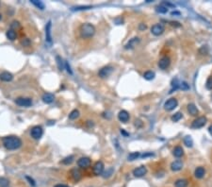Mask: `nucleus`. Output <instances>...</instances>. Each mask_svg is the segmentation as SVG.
I'll return each instance as SVG.
<instances>
[{"label":"nucleus","instance_id":"obj_1","mask_svg":"<svg viewBox=\"0 0 212 187\" xmlns=\"http://www.w3.org/2000/svg\"><path fill=\"white\" fill-rule=\"evenodd\" d=\"M3 145L9 150H15L22 146V140L17 136H6L3 138Z\"/></svg>","mask_w":212,"mask_h":187},{"label":"nucleus","instance_id":"obj_2","mask_svg":"<svg viewBox=\"0 0 212 187\" xmlns=\"http://www.w3.org/2000/svg\"><path fill=\"white\" fill-rule=\"evenodd\" d=\"M79 34L81 38L83 39H89L91 38L95 34V28L93 25L90 23H84L82 24L79 28Z\"/></svg>","mask_w":212,"mask_h":187},{"label":"nucleus","instance_id":"obj_3","mask_svg":"<svg viewBox=\"0 0 212 187\" xmlns=\"http://www.w3.org/2000/svg\"><path fill=\"white\" fill-rule=\"evenodd\" d=\"M45 43L49 47L53 45L52 38V21L49 20L45 26Z\"/></svg>","mask_w":212,"mask_h":187},{"label":"nucleus","instance_id":"obj_4","mask_svg":"<svg viewBox=\"0 0 212 187\" xmlns=\"http://www.w3.org/2000/svg\"><path fill=\"white\" fill-rule=\"evenodd\" d=\"M114 71V68L110 66V65H107L104 66L103 68H101L98 72V76L101 78V79H106V78L109 77L112 74V72Z\"/></svg>","mask_w":212,"mask_h":187},{"label":"nucleus","instance_id":"obj_5","mask_svg":"<svg viewBox=\"0 0 212 187\" xmlns=\"http://www.w3.org/2000/svg\"><path fill=\"white\" fill-rule=\"evenodd\" d=\"M177 105H178V101H177L176 98H170V99L167 100L165 103H164V109L167 111V112H171L174 110Z\"/></svg>","mask_w":212,"mask_h":187},{"label":"nucleus","instance_id":"obj_6","mask_svg":"<svg viewBox=\"0 0 212 187\" xmlns=\"http://www.w3.org/2000/svg\"><path fill=\"white\" fill-rule=\"evenodd\" d=\"M30 134H31V137L33 139H35V140H39L43 134V128L41 127V126H35V127H33L31 129V132H30Z\"/></svg>","mask_w":212,"mask_h":187},{"label":"nucleus","instance_id":"obj_7","mask_svg":"<svg viewBox=\"0 0 212 187\" xmlns=\"http://www.w3.org/2000/svg\"><path fill=\"white\" fill-rule=\"evenodd\" d=\"M15 103L20 107H30L32 105V100L26 97H18L16 98Z\"/></svg>","mask_w":212,"mask_h":187},{"label":"nucleus","instance_id":"obj_8","mask_svg":"<svg viewBox=\"0 0 212 187\" xmlns=\"http://www.w3.org/2000/svg\"><path fill=\"white\" fill-rule=\"evenodd\" d=\"M206 123H207V117L200 116L192 122L191 127L194 128V129H200V128H203L204 126L206 125Z\"/></svg>","mask_w":212,"mask_h":187},{"label":"nucleus","instance_id":"obj_9","mask_svg":"<svg viewBox=\"0 0 212 187\" xmlns=\"http://www.w3.org/2000/svg\"><path fill=\"white\" fill-rule=\"evenodd\" d=\"M104 169H105V165L103 164V162L98 161L95 163V165H93V173L95 176H100L104 173Z\"/></svg>","mask_w":212,"mask_h":187},{"label":"nucleus","instance_id":"obj_10","mask_svg":"<svg viewBox=\"0 0 212 187\" xmlns=\"http://www.w3.org/2000/svg\"><path fill=\"white\" fill-rule=\"evenodd\" d=\"M164 30H165V28H164V26L162 24H156V25H154L151 28V32L155 36L161 35L164 32Z\"/></svg>","mask_w":212,"mask_h":187},{"label":"nucleus","instance_id":"obj_11","mask_svg":"<svg viewBox=\"0 0 212 187\" xmlns=\"http://www.w3.org/2000/svg\"><path fill=\"white\" fill-rule=\"evenodd\" d=\"M146 173H147V168L144 165H141L133 170V175H134L136 178H142V177L144 176Z\"/></svg>","mask_w":212,"mask_h":187},{"label":"nucleus","instance_id":"obj_12","mask_svg":"<svg viewBox=\"0 0 212 187\" xmlns=\"http://www.w3.org/2000/svg\"><path fill=\"white\" fill-rule=\"evenodd\" d=\"M170 64H171L170 58L167 57V56H164V57H162L161 59L159 60V62H158V67L160 68V69L165 70V69H167V68L170 66Z\"/></svg>","mask_w":212,"mask_h":187},{"label":"nucleus","instance_id":"obj_13","mask_svg":"<svg viewBox=\"0 0 212 187\" xmlns=\"http://www.w3.org/2000/svg\"><path fill=\"white\" fill-rule=\"evenodd\" d=\"M91 161L89 157H82L77 161V165L81 168H87L91 165Z\"/></svg>","mask_w":212,"mask_h":187},{"label":"nucleus","instance_id":"obj_14","mask_svg":"<svg viewBox=\"0 0 212 187\" xmlns=\"http://www.w3.org/2000/svg\"><path fill=\"white\" fill-rule=\"evenodd\" d=\"M140 38L139 37H134V38H132V39H130L127 42V44H126V45L125 46V49H132V48H134L135 46H137V45H138V44L140 43Z\"/></svg>","mask_w":212,"mask_h":187},{"label":"nucleus","instance_id":"obj_15","mask_svg":"<svg viewBox=\"0 0 212 187\" xmlns=\"http://www.w3.org/2000/svg\"><path fill=\"white\" fill-rule=\"evenodd\" d=\"M182 168H183V162L181 160H176V161H174L171 164V169L174 172L179 171Z\"/></svg>","mask_w":212,"mask_h":187},{"label":"nucleus","instance_id":"obj_16","mask_svg":"<svg viewBox=\"0 0 212 187\" xmlns=\"http://www.w3.org/2000/svg\"><path fill=\"white\" fill-rule=\"evenodd\" d=\"M118 118H119L120 121L123 122V123H126V122L129 120L130 116H129V114L127 113V112L123 110L118 114Z\"/></svg>","mask_w":212,"mask_h":187},{"label":"nucleus","instance_id":"obj_17","mask_svg":"<svg viewBox=\"0 0 212 187\" xmlns=\"http://www.w3.org/2000/svg\"><path fill=\"white\" fill-rule=\"evenodd\" d=\"M0 80L2 81H5V82H9L13 80V75L9 72H2L0 74Z\"/></svg>","mask_w":212,"mask_h":187},{"label":"nucleus","instance_id":"obj_18","mask_svg":"<svg viewBox=\"0 0 212 187\" xmlns=\"http://www.w3.org/2000/svg\"><path fill=\"white\" fill-rule=\"evenodd\" d=\"M43 101L44 102V103L46 104H50L52 103V102L55 100V97L53 94H50V93H45L43 95V97H42Z\"/></svg>","mask_w":212,"mask_h":187},{"label":"nucleus","instance_id":"obj_19","mask_svg":"<svg viewBox=\"0 0 212 187\" xmlns=\"http://www.w3.org/2000/svg\"><path fill=\"white\" fill-rule=\"evenodd\" d=\"M188 111H189V113L191 115H193V116H196V115L198 114V113H199L197 107L193 103H190L189 105H188Z\"/></svg>","mask_w":212,"mask_h":187},{"label":"nucleus","instance_id":"obj_20","mask_svg":"<svg viewBox=\"0 0 212 187\" xmlns=\"http://www.w3.org/2000/svg\"><path fill=\"white\" fill-rule=\"evenodd\" d=\"M173 154L174 157H176V158H181V157H182V156L184 155V150H183V148H181L180 146H177V147L174 148L173 151Z\"/></svg>","mask_w":212,"mask_h":187},{"label":"nucleus","instance_id":"obj_21","mask_svg":"<svg viewBox=\"0 0 212 187\" xmlns=\"http://www.w3.org/2000/svg\"><path fill=\"white\" fill-rule=\"evenodd\" d=\"M206 174V170H205L204 167H202V166H199V167H197L195 169V172H194V175L197 179H202L203 177Z\"/></svg>","mask_w":212,"mask_h":187},{"label":"nucleus","instance_id":"obj_22","mask_svg":"<svg viewBox=\"0 0 212 187\" xmlns=\"http://www.w3.org/2000/svg\"><path fill=\"white\" fill-rule=\"evenodd\" d=\"M71 176L75 181L78 182L81 179V173L78 169H72L71 170Z\"/></svg>","mask_w":212,"mask_h":187},{"label":"nucleus","instance_id":"obj_23","mask_svg":"<svg viewBox=\"0 0 212 187\" xmlns=\"http://www.w3.org/2000/svg\"><path fill=\"white\" fill-rule=\"evenodd\" d=\"M189 184V182L185 179H179L174 182V186L175 187H187Z\"/></svg>","mask_w":212,"mask_h":187},{"label":"nucleus","instance_id":"obj_24","mask_svg":"<svg viewBox=\"0 0 212 187\" xmlns=\"http://www.w3.org/2000/svg\"><path fill=\"white\" fill-rule=\"evenodd\" d=\"M6 36H7V38H8L9 40H11V41H14V40L16 39V37H17L15 30H13V29H9L8 31H7Z\"/></svg>","mask_w":212,"mask_h":187},{"label":"nucleus","instance_id":"obj_25","mask_svg":"<svg viewBox=\"0 0 212 187\" xmlns=\"http://www.w3.org/2000/svg\"><path fill=\"white\" fill-rule=\"evenodd\" d=\"M56 60H57V64H58V67H59V70L63 71V69L65 68V62H63L62 59H61L60 56H57Z\"/></svg>","mask_w":212,"mask_h":187},{"label":"nucleus","instance_id":"obj_26","mask_svg":"<svg viewBox=\"0 0 212 187\" xmlns=\"http://www.w3.org/2000/svg\"><path fill=\"white\" fill-rule=\"evenodd\" d=\"M184 144H185L188 148H192L193 146V140L192 138H191V136L190 135H187L184 137Z\"/></svg>","mask_w":212,"mask_h":187},{"label":"nucleus","instance_id":"obj_27","mask_svg":"<svg viewBox=\"0 0 212 187\" xmlns=\"http://www.w3.org/2000/svg\"><path fill=\"white\" fill-rule=\"evenodd\" d=\"M156 74L153 72V71H147L144 74H143V78L146 80H154V78H155Z\"/></svg>","mask_w":212,"mask_h":187},{"label":"nucleus","instance_id":"obj_28","mask_svg":"<svg viewBox=\"0 0 212 187\" xmlns=\"http://www.w3.org/2000/svg\"><path fill=\"white\" fill-rule=\"evenodd\" d=\"M30 2H31L35 7H37L38 9L42 10V11H43V10H44V8H45V6H44L43 1H38V0H31Z\"/></svg>","mask_w":212,"mask_h":187},{"label":"nucleus","instance_id":"obj_29","mask_svg":"<svg viewBox=\"0 0 212 187\" xmlns=\"http://www.w3.org/2000/svg\"><path fill=\"white\" fill-rule=\"evenodd\" d=\"M78 117H79V112L77 110H73L69 114V119H71V120H76Z\"/></svg>","mask_w":212,"mask_h":187},{"label":"nucleus","instance_id":"obj_30","mask_svg":"<svg viewBox=\"0 0 212 187\" xmlns=\"http://www.w3.org/2000/svg\"><path fill=\"white\" fill-rule=\"evenodd\" d=\"M178 88H180V83L178 82V80H177V79L173 80V82H172V90L170 91V93H173V91L177 90Z\"/></svg>","mask_w":212,"mask_h":187},{"label":"nucleus","instance_id":"obj_31","mask_svg":"<svg viewBox=\"0 0 212 187\" xmlns=\"http://www.w3.org/2000/svg\"><path fill=\"white\" fill-rule=\"evenodd\" d=\"M0 187H11L9 182L8 179L6 178H0Z\"/></svg>","mask_w":212,"mask_h":187},{"label":"nucleus","instance_id":"obj_32","mask_svg":"<svg viewBox=\"0 0 212 187\" xmlns=\"http://www.w3.org/2000/svg\"><path fill=\"white\" fill-rule=\"evenodd\" d=\"M140 156H141L140 152H132L127 156V159H128V161H134V160L138 159Z\"/></svg>","mask_w":212,"mask_h":187},{"label":"nucleus","instance_id":"obj_33","mask_svg":"<svg viewBox=\"0 0 212 187\" xmlns=\"http://www.w3.org/2000/svg\"><path fill=\"white\" fill-rule=\"evenodd\" d=\"M74 159H75V157L73 155H71V156H68V157H66L65 159H63L62 160V164L63 165H71L72 163L74 162Z\"/></svg>","mask_w":212,"mask_h":187},{"label":"nucleus","instance_id":"obj_34","mask_svg":"<svg viewBox=\"0 0 212 187\" xmlns=\"http://www.w3.org/2000/svg\"><path fill=\"white\" fill-rule=\"evenodd\" d=\"M156 11L158 12V13H166L167 12H168V8H166L165 6L161 4V5H159V6L156 7Z\"/></svg>","mask_w":212,"mask_h":187},{"label":"nucleus","instance_id":"obj_35","mask_svg":"<svg viewBox=\"0 0 212 187\" xmlns=\"http://www.w3.org/2000/svg\"><path fill=\"white\" fill-rule=\"evenodd\" d=\"M182 117H183L182 113H180V112H178V113H175V114H174L173 115V116H172V120H173V122H177V121H179Z\"/></svg>","mask_w":212,"mask_h":187},{"label":"nucleus","instance_id":"obj_36","mask_svg":"<svg viewBox=\"0 0 212 187\" xmlns=\"http://www.w3.org/2000/svg\"><path fill=\"white\" fill-rule=\"evenodd\" d=\"M91 9V6H79V7H76V8H73L72 11H85V10H89Z\"/></svg>","mask_w":212,"mask_h":187},{"label":"nucleus","instance_id":"obj_37","mask_svg":"<svg viewBox=\"0 0 212 187\" xmlns=\"http://www.w3.org/2000/svg\"><path fill=\"white\" fill-rule=\"evenodd\" d=\"M112 174H113V168L110 167V168H108L107 171H105L103 173V177L106 179V178H108V177H110Z\"/></svg>","mask_w":212,"mask_h":187},{"label":"nucleus","instance_id":"obj_38","mask_svg":"<svg viewBox=\"0 0 212 187\" xmlns=\"http://www.w3.org/2000/svg\"><path fill=\"white\" fill-rule=\"evenodd\" d=\"M206 87L208 90H212V77H209L206 82Z\"/></svg>","mask_w":212,"mask_h":187},{"label":"nucleus","instance_id":"obj_39","mask_svg":"<svg viewBox=\"0 0 212 187\" xmlns=\"http://www.w3.org/2000/svg\"><path fill=\"white\" fill-rule=\"evenodd\" d=\"M180 88L182 90H185V91H187V90H190V85L188 84L186 81H182V82L180 83Z\"/></svg>","mask_w":212,"mask_h":187},{"label":"nucleus","instance_id":"obj_40","mask_svg":"<svg viewBox=\"0 0 212 187\" xmlns=\"http://www.w3.org/2000/svg\"><path fill=\"white\" fill-rule=\"evenodd\" d=\"M11 28H12V29H13V30H14V29H19V28H20V24H19V22L13 21V22L12 23V25H11Z\"/></svg>","mask_w":212,"mask_h":187},{"label":"nucleus","instance_id":"obj_41","mask_svg":"<svg viewBox=\"0 0 212 187\" xmlns=\"http://www.w3.org/2000/svg\"><path fill=\"white\" fill-rule=\"evenodd\" d=\"M65 68H66V70H67L68 73H69L70 75H73V71H72L71 66H70V64L68 63V62H65Z\"/></svg>","mask_w":212,"mask_h":187},{"label":"nucleus","instance_id":"obj_42","mask_svg":"<svg viewBox=\"0 0 212 187\" xmlns=\"http://www.w3.org/2000/svg\"><path fill=\"white\" fill-rule=\"evenodd\" d=\"M26 180H28L30 185H32V186H35L36 185V183H35V182H34V180L30 178V177H26Z\"/></svg>","mask_w":212,"mask_h":187},{"label":"nucleus","instance_id":"obj_43","mask_svg":"<svg viewBox=\"0 0 212 187\" xmlns=\"http://www.w3.org/2000/svg\"><path fill=\"white\" fill-rule=\"evenodd\" d=\"M139 29H141V30H143V29H146V26L144 25V24H140Z\"/></svg>","mask_w":212,"mask_h":187},{"label":"nucleus","instance_id":"obj_44","mask_svg":"<svg viewBox=\"0 0 212 187\" xmlns=\"http://www.w3.org/2000/svg\"><path fill=\"white\" fill-rule=\"evenodd\" d=\"M154 154L153 153H145V154H143V155H142V157H143V158H145V157H148V156H153Z\"/></svg>","mask_w":212,"mask_h":187},{"label":"nucleus","instance_id":"obj_45","mask_svg":"<svg viewBox=\"0 0 212 187\" xmlns=\"http://www.w3.org/2000/svg\"><path fill=\"white\" fill-rule=\"evenodd\" d=\"M54 187H69V186L65 185V184H57L56 186H54Z\"/></svg>","mask_w":212,"mask_h":187},{"label":"nucleus","instance_id":"obj_46","mask_svg":"<svg viewBox=\"0 0 212 187\" xmlns=\"http://www.w3.org/2000/svg\"><path fill=\"white\" fill-rule=\"evenodd\" d=\"M208 131H209V133H210V135L212 136V125L210 126L209 128H208Z\"/></svg>","mask_w":212,"mask_h":187},{"label":"nucleus","instance_id":"obj_47","mask_svg":"<svg viewBox=\"0 0 212 187\" xmlns=\"http://www.w3.org/2000/svg\"><path fill=\"white\" fill-rule=\"evenodd\" d=\"M1 18H2V15H1V14H0V20H1Z\"/></svg>","mask_w":212,"mask_h":187}]
</instances>
